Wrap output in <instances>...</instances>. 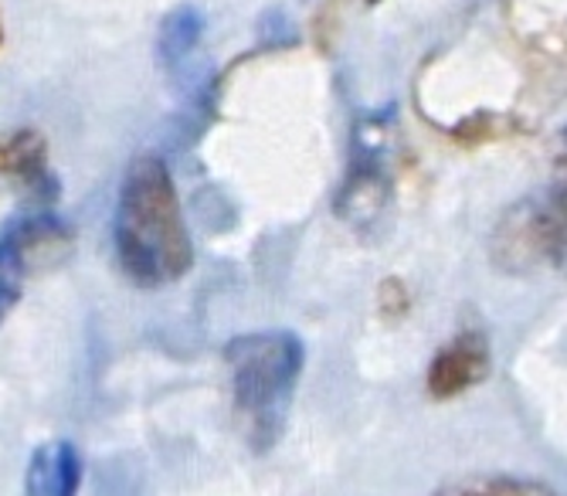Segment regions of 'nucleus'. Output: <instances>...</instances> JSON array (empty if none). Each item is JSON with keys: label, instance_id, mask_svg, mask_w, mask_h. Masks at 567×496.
Segmentation results:
<instances>
[{"label": "nucleus", "instance_id": "nucleus-10", "mask_svg": "<svg viewBox=\"0 0 567 496\" xmlns=\"http://www.w3.org/2000/svg\"><path fill=\"white\" fill-rule=\"evenodd\" d=\"M435 496H554L547 486L530 479H513V476H466L445 483L435 489Z\"/></svg>", "mask_w": 567, "mask_h": 496}, {"label": "nucleus", "instance_id": "nucleus-11", "mask_svg": "<svg viewBox=\"0 0 567 496\" xmlns=\"http://www.w3.org/2000/svg\"><path fill=\"white\" fill-rule=\"evenodd\" d=\"M0 44H4V24H0Z\"/></svg>", "mask_w": 567, "mask_h": 496}, {"label": "nucleus", "instance_id": "nucleus-1", "mask_svg": "<svg viewBox=\"0 0 567 496\" xmlns=\"http://www.w3.org/2000/svg\"><path fill=\"white\" fill-rule=\"evenodd\" d=\"M113 245L126 279L143 289L171 286L194 266L181 197L161 157H136L126 167L113 215Z\"/></svg>", "mask_w": 567, "mask_h": 496}, {"label": "nucleus", "instance_id": "nucleus-7", "mask_svg": "<svg viewBox=\"0 0 567 496\" xmlns=\"http://www.w3.org/2000/svg\"><path fill=\"white\" fill-rule=\"evenodd\" d=\"M82 459L79 450L65 438H48L31 453L24 496H79Z\"/></svg>", "mask_w": 567, "mask_h": 496}, {"label": "nucleus", "instance_id": "nucleus-2", "mask_svg": "<svg viewBox=\"0 0 567 496\" xmlns=\"http://www.w3.org/2000/svg\"><path fill=\"white\" fill-rule=\"evenodd\" d=\"M225 361L231 368L235 412L255 450H269L286 422L292 388L306 364V347L289 330H255L225 347Z\"/></svg>", "mask_w": 567, "mask_h": 496}, {"label": "nucleus", "instance_id": "nucleus-12", "mask_svg": "<svg viewBox=\"0 0 567 496\" xmlns=\"http://www.w3.org/2000/svg\"><path fill=\"white\" fill-rule=\"evenodd\" d=\"M368 4H378V0H368Z\"/></svg>", "mask_w": 567, "mask_h": 496}, {"label": "nucleus", "instance_id": "nucleus-9", "mask_svg": "<svg viewBox=\"0 0 567 496\" xmlns=\"http://www.w3.org/2000/svg\"><path fill=\"white\" fill-rule=\"evenodd\" d=\"M200 34H204V14L197 8L181 4L177 11H171L161 24V34H157L161 65L171 72L181 69L194 55V48L200 44Z\"/></svg>", "mask_w": 567, "mask_h": 496}, {"label": "nucleus", "instance_id": "nucleus-3", "mask_svg": "<svg viewBox=\"0 0 567 496\" xmlns=\"http://www.w3.org/2000/svg\"><path fill=\"white\" fill-rule=\"evenodd\" d=\"M493 259L506 272L547 266L567 276V126L554 140L547 187L517 202L496 225Z\"/></svg>", "mask_w": 567, "mask_h": 496}, {"label": "nucleus", "instance_id": "nucleus-6", "mask_svg": "<svg viewBox=\"0 0 567 496\" xmlns=\"http://www.w3.org/2000/svg\"><path fill=\"white\" fill-rule=\"evenodd\" d=\"M489 374V343L480 330H466L449 340L429 368V394L439 402L458 399Z\"/></svg>", "mask_w": 567, "mask_h": 496}, {"label": "nucleus", "instance_id": "nucleus-8", "mask_svg": "<svg viewBox=\"0 0 567 496\" xmlns=\"http://www.w3.org/2000/svg\"><path fill=\"white\" fill-rule=\"evenodd\" d=\"M0 174L41 197H51L59 190L55 177L48 170V146L34 130H21L0 140Z\"/></svg>", "mask_w": 567, "mask_h": 496}, {"label": "nucleus", "instance_id": "nucleus-5", "mask_svg": "<svg viewBox=\"0 0 567 496\" xmlns=\"http://www.w3.org/2000/svg\"><path fill=\"white\" fill-rule=\"evenodd\" d=\"M72 241V225L55 211H28L0 228V323L21 303L31 266L48 252H65Z\"/></svg>", "mask_w": 567, "mask_h": 496}, {"label": "nucleus", "instance_id": "nucleus-4", "mask_svg": "<svg viewBox=\"0 0 567 496\" xmlns=\"http://www.w3.org/2000/svg\"><path fill=\"white\" fill-rule=\"evenodd\" d=\"M394 140L391 116H368L353 130L350 174L337 194V215L350 225H374L391 202V174L384 167Z\"/></svg>", "mask_w": 567, "mask_h": 496}]
</instances>
